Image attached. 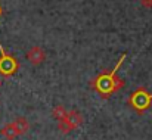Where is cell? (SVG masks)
Returning a JSON list of instances; mask_svg holds the SVG:
<instances>
[{"mask_svg":"<svg viewBox=\"0 0 152 140\" xmlns=\"http://www.w3.org/2000/svg\"><path fill=\"white\" fill-rule=\"evenodd\" d=\"M124 59H126V55H123V56L120 58V61L117 62V65H115L109 72H101V74L90 83V86L101 94L102 97L108 99L112 93H115V92H118L120 89L124 87V81L117 77V71H118L120 66L123 65Z\"/></svg>","mask_w":152,"mask_h":140,"instance_id":"obj_1","label":"cell"},{"mask_svg":"<svg viewBox=\"0 0 152 140\" xmlns=\"http://www.w3.org/2000/svg\"><path fill=\"white\" fill-rule=\"evenodd\" d=\"M152 103V93H149L145 87H139L129 97V105L139 114H143Z\"/></svg>","mask_w":152,"mask_h":140,"instance_id":"obj_2","label":"cell"},{"mask_svg":"<svg viewBox=\"0 0 152 140\" xmlns=\"http://www.w3.org/2000/svg\"><path fill=\"white\" fill-rule=\"evenodd\" d=\"M18 69H19L18 59L13 55L7 53L4 50V47L0 44V75L7 78V77L13 75Z\"/></svg>","mask_w":152,"mask_h":140,"instance_id":"obj_3","label":"cell"},{"mask_svg":"<svg viewBox=\"0 0 152 140\" xmlns=\"http://www.w3.org/2000/svg\"><path fill=\"white\" fill-rule=\"evenodd\" d=\"M83 124V115L77 111H69L66 114V117L58 122V127L62 133H69L75 128H78Z\"/></svg>","mask_w":152,"mask_h":140,"instance_id":"obj_4","label":"cell"},{"mask_svg":"<svg viewBox=\"0 0 152 140\" xmlns=\"http://www.w3.org/2000/svg\"><path fill=\"white\" fill-rule=\"evenodd\" d=\"M27 59L31 65H40L45 62L46 59V52L42 49L40 46H33L28 52H27Z\"/></svg>","mask_w":152,"mask_h":140,"instance_id":"obj_5","label":"cell"},{"mask_svg":"<svg viewBox=\"0 0 152 140\" xmlns=\"http://www.w3.org/2000/svg\"><path fill=\"white\" fill-rule=\"evenodd\" d=\"M0 134L7 140H15L19 136V134H18V130H16V127H15L13 122H9V124L3 125L1 130H0Z\"/></svg>","mask_w":152,"mask_h":140,"instance_id":"obj_6","label":"cell"},{"mask_svg":"<svg viewBox=\"0 0 152 140\" xmlns=\"http://www.w3.org/2000/svg\"><path fill=\"white\" fill-rule=\"evenodd\" d=\"M13 124H15V127H16L19 136L25 134V133L30 130V122H28L27 118H24V117H18V118L13 121Z\"/></svg>","mask_w":152,"mask_h":140,"instance_id":"obj_7","label":"cell"},{"mask_svg":"<svg viewBox=\"0 0 152 140\" xmlns=\"http://www.w3.org/2000/svg\"><path fill=\"white\" fill-rule=\"evenodd\" d=\"M66 114H68V112H66V109L64 108V105H56V106L52 109V117H53L58 122L62 121V120L66 117Z\"/></svg>","mask_w":152,"mask_h":140,"instance_id":"obj_8","label":"cell"},{"mask_svg":"<svg viewBox=\"0 0 152 140\" xmlns=\"http://www.w3.org/2000/svg\"><path fill=\"white\" fill-rule=\"evenodd\" d=\"M142 4H143L145 7L151 9V7H152V0H142Z\"/></svg>","mask_w":152,"mask_h":140,"instance_id":"obj_9","label":"cell"},{"mask_svg":"<svg viewBox=\"0 0 152 140\" xmlns=\"http://www.w3.org/2000/svg\"><path fill=\"white\" fill-rule=\"evenodd\" d=\"M1 15H3V9H1V6H0V18H1Z\"/></svg>","mask_w":152,"mask_h":140,"instance_id":"obj_10","label":"cell"},{"mask_svg":"<svg viewBox=\"0 0 152 140\" xmlns=\"http://www.w3.org/2000/svg\"><path fill=\"white\" fill-rule=\"evenodd\" d=\"M0 87H1V80H0Z\"/></svg>","mask_w":152,"mask_h":140,"instance_id":"obj_11","label":"cell"}]
</instances>
